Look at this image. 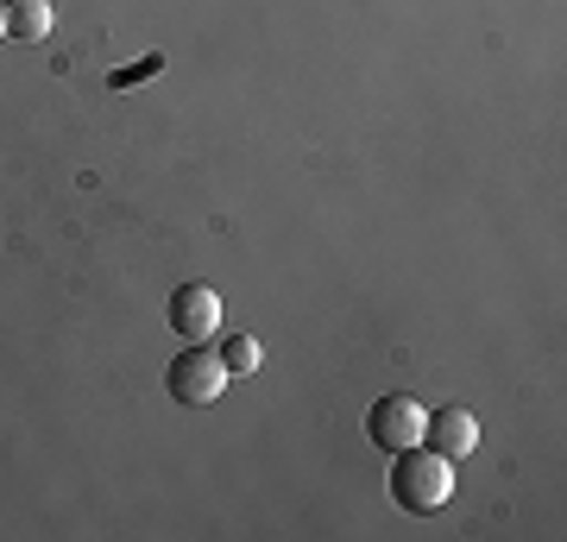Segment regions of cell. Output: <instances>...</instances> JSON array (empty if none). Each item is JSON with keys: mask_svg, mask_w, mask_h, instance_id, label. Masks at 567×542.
I'll return each mask as SVG.
<instances>
[{"mask_svg": "<svg viewBox=\"0 0 567 542\" xmlns=\"http://www.w3.org/2000/svg\"><path fill=\"white\" fill-rule=\"evenodd\" d=\"M391 499L416 511V518H435L447 499H454V461H442L435 448H398L391 454Z\"/></svg>", "mask_w": 567, "mask_h": 542, "instance_id": "6da1fadb", "label": "cell"}, {"mask_svg": "<svg viewBox=\"0 0 567 542\" xmlns=\"http://www.w3.org/2000/svg\"><path fill=\"white\" fill-rule=\"evenodd\" d=\"M221 385H227V366H221V354H208V341H189V354H171V366H164V391L183 410L215 403Z\"/></svg>", "mask_w": 567, "mask_h": 542, "instance_id": "7a4b0ae2", "label": "cell"}, {"mask_svg": "<svg viewBox=\"0 0 567 542\" xmlns=\"http://www.w3.org/2000/svg\"><path fill=\"white\" fill-rule=\"evenodd\" d=\"M365 442L379 448V454H398V448H416L423 442V403L404 398V391H391L365 410Z\"/></svg>", "mask_w": 567, "mask_h": 542, "instance_id": "3957f363", "label": "cell"}, {"mask_svg": "<svg viewBox=\"0 0 567 542\" xmlns=\"http://www.w3.org/2000/svg\"><path fill=\"white\" fill-rule=\"evenodd\" d=\"M164 321L177 328V341H208L215 328H221V297L208 290V284H177L171 290V303H164Z\"/></svg>", "mask_w": 567, "mask_h": 542, "instance_id": "277c9868", "label": "cell"}, {"mask_svg": "<svg viewBox=\"0 0 567 542\" xmlns=\"http://www.w3.org/2000/svg\"><path fill=\"white\" fill-rule=\"evenodd\" d=\"M423 448H435L442 461H461L480 448V417L466 403H442V410H423Z\"/></svg>", "mask_w": 567, "mask_h": 542, "instance_id": "5b68a950", "label": "cell"}, {"mask_svg": "<svg viewBox=\"0 0 567 542\" xmlns=\"http://www.w3.org/2000/svg\"><path fill=\"white\" fill-rule=\"evenodd\" d=\"M0 13H7V32L25 44L51 32V0H0Z\"/></svg>", "mask_w": 567, "mask_h": 542, "instance_id": "8992f818", "label": "cell"}, {"mask_svg": "<svg viewBox=\"0 0 567 542\" xmlns=\"http://www.w3.org/2000/svg\"><path fill=\"white\" fill-rule=\"evenodd\" d=\"M265 360V347L252 341V335H227L221 341V366H227V379H246V372H259Z\"/></svg>", "mask_w": 567, "mask_h": 542, "instance_id": "52a82bcc", "label": "cell"}, {"mask_svg": "<svg viewBox=\"0 0 567 542\" xmlns=\"http://www.w3.org/2000/svg\"><path fill=\"white\" fill-rule=\"evenodd\" d=\"M158 51H152V58H145V63H133V70H121V76H114V89H126V82H140V76H152V70H158Z\"/></svg>", "mask_w": 567, "mask_h": 542, "instance_id": "ba28073f", "label": "cell"}, {"mask_svg": "<svg viewBox=\"0 0 567 542\" xmlns=\"http://www.w3.org/2000/svg\"><path fill=\"white\" fill-rule=\"evenodd\" d=\"M0 32H7V13H0Z\"/></svg>", "mask_w": 567, "mask_h": 542, "instance_id": "9c48e42d", "label": "cell"}]
</instances>
